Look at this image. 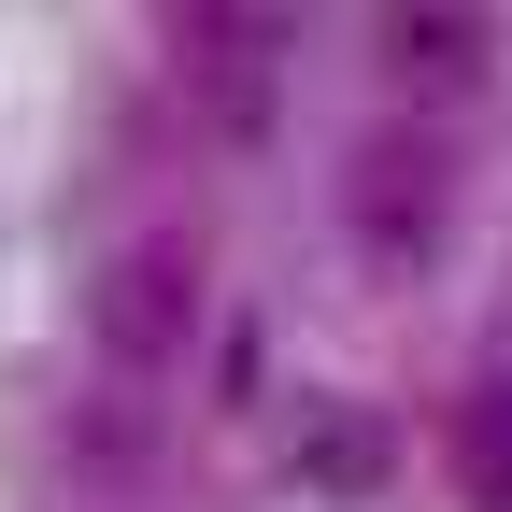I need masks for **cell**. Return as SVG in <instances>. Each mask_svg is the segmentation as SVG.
<instances>
[{"mask_svg":"<svg viewBox=\"0 0 512 512\" xmlns=\"http://www.w3.org/2000/svg\"><path fill=\"white\" fill-rule=\"evenodd\" d=\"M86 328H100V370L114 384H157L185 342H214V285H200V242L185 228H128L86 285Z\"/></svg>","mask_w":512,"mask_h":512,"instance_id":"cell-1","label":"cell"},{"mask_svg":"<svg viewBox=\"0 0 512 512\" xmlns=\"http://www.w3.org/2000/svg\"><path fill=\"white\" fill-rule=\"evenodd\" d=\"M342 228H356V256H384V271H413V256L456 228V143H441V114H384V128H356L342 143Z\"/></svg>","mask_w":512,"mask_h":512,"instance_id":"cell-2","label":"cell"},{"mask_svg":"<svg viewBox=\"0 0 512 512\" xmlns=\"http://www.w3.org/2000/svg\"><path fill=\"white\" fill-rule=\"evenodd\" d=\"M171 72H185V100H200L228 143H271V114H285V15H185Z\"/></svg>","mask_w":512,"mask_h":512,"instance_id":"cell-3","label":"cell"},{"mask_svg":"<svg viewBox=\"0 0 512 512\" xmlns=\"http://www.w3.org/2000/svg\"><path fill=\"white\" fill-rule=\"evenodd\" d=\"M285 470L313 498H384L399 484V413L384 399H342V384H313V399L285 413Z\"/></svg>","mask_w":512,"mask_h":512,"instance_id":"cell-4","label":"cell"},{"mask_svg":"<svg viewBox=\"0 0 512 512\" xmlns=\"http://www.w3.org/2000/svg\"><path fill=\"white\" fill-rule=\"evenodd\" d=\"M384 57H399V86L413 100H456L498 72V15H456V0H413L399 29H384Z\"/></svg>","mask_w":512,"mask_h":512,"instance_id":"cell-5","label":"cell"},{"mask_svg":"<svg viewBox=\"0 0 512 512\" xmlns=\"http://www.w3.org/2000/svg\"><path fill=\"white\" fill-rule=\"evenodd\" d=\"M456 498L470 512H512V370H470L456 384Z\"/></svg>","mask_w":512,"mask_h":512,"instance_id":"cell-6","label":"cell"}]
</instances>
